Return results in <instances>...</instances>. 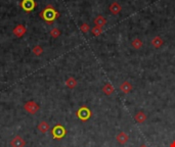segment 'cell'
<instances>
[{"mask_svg": "<svg viewBox=\"0 0 175 147\" xmlns=\"http://www.w3.org/2000/svg\"><path fill=\"white\" fill-rule=\"evenodd\" d=\"M24 108L28 113H30V115H36L38 112V110H40V106L36 101L29 100L24 104Z\"/></svg>", "mask_w": 175, "mask_h": 147, "instance_id": "obj_4", "label": "cell"}, {"mask_svg": "<svg viewBox=\"0 0 175 147\" xmlns=\"http://www.w3.org/2000/svg\"><path fill=\"white\" fill-rule=\"evenodd\" d=\"M116 140L118 143H120L121 145H124V144H126L129 140V136L128 134H126L125 132H120V133L118 134V135L116 136Z\"/></svg>", "mask_w": 175, "mask_h": 147, "instance_id": "obj_8", "label": "cell"}, {"mask_svg": "<svg viewBox=\"0 0 175 147\" xmlns=\"http://www.w3.org/2000/svg\"><path fill=\"white\" fill-rule=\"evenodd\" d=\"M120 90L122 91L124 94H128L132 91V85L128 82V81H125L122 84L120 85Z\"/></svg>", "mask_w": 175, "mask_h": 147, "instance_id": "obj_11", "label": "cell"}, {"mask_svg": "<svg viewBox=\"0 0 175 147\" xmlns=\"http://www.w3.org/2000/svg\"><path fill=\"white\" fill-rule=\"evenodd\" d=\"M67 134V130L64 126H62L60 124H57V126H54L51 130V135L53 139H57V140H60L66 136Z\"/></svg>", "mask_w": 175, "mask_h": 147, "instance_id": "obj_2", "label": "cell"}, {"mask_svg": "<svg viewBox=\"0 0 175 147\" xmlns=\"http://www.w3.org/2000/svg\"><path fill=\"white\" fill-rule=\"evenodd\" d=\"M26 33H27V28L26 26H24V25H22V24L17 25V26L14 28V30H12V34H14V36L17 38H22Z\"/></svg>", "mask_w": 175, "mask_h": 147, "instance_id": "obj_6", "label": "cell"}, {"mask_svg": "<svg viewBox=\"0 0 175 147\" xmlns=\"http://www.w3.org/2000/svg\"><path fill=\"white\" fill-rule=\"evenodd\" d=\"M49 34H50V36L53 38V39H57V38H58L60 36L62 32H60V30L58 29V28H52V29L50 30Z\"/></svg>", "mask_w": 175, "mask_h": 147, "instance_id": "obj_19", "label": "cell"}, {"mask_svg": "<svg viewBox=\"0 0 175 147\" xmlns=\"http://www.w3.org/2000/svg\"><path fill=\"white\" fill-rule=\"evenodd\" d=\"M37 129H38V131H39L40 133L45 134V133H47V132L49 131L50 127H49V124H48L47 122H45V121H41L39 124H38Z\"/></svg>", "mask_w": 175, "mask_h": 147, "instance_id": "obj_10", "label": "cell"}, {"mask_svg": "<svg viewBox=\"0 0 175 147\" xmlns=\"http://www.w3.org/2000/svg\"><path fill=\"white\" fill-rule=\"evenodd\" d=\"M91 115H92V113H91V110L85 105L81 106L79 110L76 111V116H77V118L82 122H86V121L89 120V118H91Z\"/></svg>", "mask_w": 175, "mask_h": 147, "instance_id": "obj_3", "label": "cell"}, {"mask_svg": "<svg viewBox=\"0 0 175 147\" xmlns=\"http://www.w3.org/2000/svg\"><path fill=\"white\" fill-rule=\"evenodd\" d=\"M146 118H146V115L143 112V111H138V112L135 115V116H134V120L137 122L138 124L144 123V122L146 121Z\"/></svg>", "mask_w": 175, "mask_h": 147, "instance_id": "obj_14", "label": "cell"}, {"mask_svg": "<svg viewBox=\"0 0 175 147\" xmlns=\"http://www.w3.org/2000/svg\"><path fill=\"white\" fill-rule=\"evenodd\" d=\"M103 92L108 96L113 94V93L115 92V88H114L113 84H111V83H106V84L103 87Z\"/></svg>", "mask_w": 175, "mask_h": 147, "instance_id": "obj_13", "label": "cell"}, {"mask_svg": "<svg viewBox=\"0 0 175 147\" xmlns=\"http://www.w3.org/2000/svg\"><path fill=\"white\" fill-rule=\"evenodd\" d=\"M93 22H94L95 26H100V27H103L106 24V20L103 16H97Z\"/></svg>", "mask_w": 175, "mask_h": 147, "instance_id": "obj_16", "label": "cell"}, {"mask_svg": "<svg viewBox=\"0 0 175 147\" xmlns=\"http://www.w3.org/2000/svg\"><path fill=\"white\" fill-rule=\"evenodd\" d=\"M20 6L25 12L29 14V12H31L36 8L37 3L35 0H22L21 3H20Z\"/></svg>", "mask_w": 175, "mask_h": 147, "instance_id": "obj_5", "label": "cell"}, {"mask_svg": "<svg viewBox=\"0 0 175 147\" xmlns=\"http://www.w3.org/2000/svg\"><path fill=\"white\" fill-rule=\"evenodd\" d=\"M91 33H92L93 36L95 37H98L100 35H101L103 33V27H100V26H94L91 30Z\"/></svg>", "mask_w": 175, "mask_h": 147, "instance_id": "obj_20", "label": "cell"}, {"mask_svg": "<svg viewBox=\"0 0 175 147\" xmlns=\"http://www.w3.org/2000/svg\"><path fill=\"white\" fill-rule=\"evenodd\" d=\"M65 84L68 88H69V89H75V88L77 87V85H78V82H77V80H76L75 78L70 77V78H68V79L66 80Z\"/></svg>", "mask_w": 175, "mask_h": 147, "instance_id": "obj_12", "label": "cell"}, {"mask_svg": "<svg viewBox=\"0 0 175 147\" xmlns=\"http://www.w3.org/2000/svg\"><path fill=\"white\" fill-rule=\"evenodd\" d=\"M39 16L41 17L45 22L50 25V24H52L55 20H57L58 17L60 16V14L53 7V5L48 4V5L45 6L44 8H43V10L39 14Z\"/></svg>", "mask_w": 175, "mask_h": 147, "instance_id": "obj_1", "label": "cell"}, {"mask_svg": "<svg viewBox=\"0 0 175 147\" xmlns=\"http://www.w3.org/2000/svg\"><path fill=\"white\" fill-rule=\"evenodd\" d=\"M139 147H148V145H146V144H143V145H140Z\"/></svg>", "mask_w": 175, "mask_h": 147, "instance_id": "obj_23", "label": "cell"}, {"mask_svg": "<svg viewBox=\"0 0 175 147\" xmlns=\"http://www.w3.org/2000/svg\"><path fill=\"white\" fill-rule=\"evenodd\" d=\"M109 9H110L112 14L116 16V14H118L121 12V10H122V6H121L118 2H113V3L110 5V7H109Z\"/></svg>", "mask_w": 175, "mask_h": 147, "instance_id": "obj_9", "label": "cell"}, {"mask_svg": "<svg viewBox=\"0 0 175 147\" xmlns=\"http://www.w3.org/2000/svg\"><path fill=\"white\" fill-rule=\"evenodd\" d=\"M131 45H132V47L134 48V49H140L141 47L143 46V41H141L140 39H138V38H135V39L133 40L132 43H131Z\"/></svg>", "mask_w": 175, "mask_h": 147, "instance_id": "obj_18", "label": "cell"}, {"mask_svg": "<svg viewBox=\"0 0 175 147\" xmlns=\"http://www.w3.org/2000/svg\"><path fill=\"white\" fill-rule=\"evenodd\" d=\"M43 48L42 46H40V45H35L34 47L32 48V52L34 55H36V56H40L41 54H43Z\"/></svg>", "mask_w": 175, "mask_h": 147, "instance_id": "obj_17", "label": "cell"}, {"mask_svg": "<svg viewBox=\"0 0 175 147\" xmlns=\"http://www.w3.org/2000/svg\"><path fill=\"white\" fill-rule=\"evenodd\" d=\"M11 147H25L26 146V141L24 140L22 136L16 135L11 140Z\"/></svg>", "mask_w": 175, "mask_h": 147, "instance_id": "obj_7", "label": "cell"}, {"mask_svg": "<svg viewBox=\"0 0 175 147\" xmlns=\"http://www.w3.org/2000/svg\"><path fill=\"white\" fill-rule=\"evenodd\" d=\"M80 30H81V32L82 33H88L89 32V30H90V27H89V25L88 24L84 22V24H82L80 26Z\"/></svg>", "mask_w": 175, "mask_h": 147, "instance_id": "obj_21", "label": "cell"}, {"mask_svg": "<svg viewBox=\"0 0 175 147\" xmlns=\"http://www.w3.org/2000/svg\"><path fill=\"white\" fill-rule=\"evenodd\" d=\"M169 147H175V140H173L170 143V145H169Z\"/></svg>", "mask_w": 175, "mask_h": 147, "instance_id": "obj_22", "label": "cell"}, {"mask_svg": "<svg viewBox=\"0 0 175 147\" xmlns=\"http://www.w3.org/2000/svg\"><path fill=\"white\" fill-rule=\"evenodd\" d=\"M163 44H164L163 39L159 36H156L153 40H152V45H153L155 48H160Z\"/></svg>", "mask_w": 175, "mask_h": 147, "instance_id": "obj_15", "label": "cell"}]
</instances>
